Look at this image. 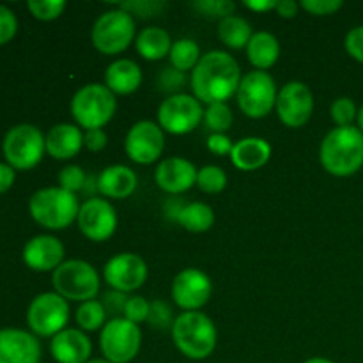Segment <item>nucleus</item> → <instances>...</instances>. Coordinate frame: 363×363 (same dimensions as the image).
Returning a JSON list of instances; mask_svg holds the SVG:
<instances>
[{
  "label": "nucleus",
  "instance_id": "29",
  "mask_svg": "<svg viewBox=\"0 0 363 363\" xmlns=\"http://www.w3.org/2000/svg\"><path fill=\"white\" fill-rule=\"evenodd\" d=\"M177 223H181L188 233L201 234L211 229L215 223V213L204 202H190L181 209Z\"/></svg>",
  "mask_w": 363,
  "mask_h": 363
},
{
  "label": "nucleus",
  "instance_id": "51",
  "mask_svg": "<svg viewBox=\"0 0 363 363\" xmlns=\"http://www.w3.org/2000/svg\"><path fill=\"white\" fill-rule=\"evenodd\" d=\"M305 363H335L332 360H328V358H321V357H315V358H308Z\"/></svg>",
  "mask_w": 363,
  "mask_h": 363
},
{
  "label": "nucleus",
  "instance_id": "21",
  "mask_svg": "<svg viewBox=\"0 0 363 363\" xmlns=\"http://www.w3.org/2000/svg\"><path fill=\"white\" fill-rule=\"evenodd\" d=\"M50 353L57 363H87L92 354V342L80 328H66L52 337Z\"/></svg>",
  "mask_w": 363,
  "mask_h": 363
},
{
  "label": "nucleus",
  "instance_id": "37",
  "mask_svg": "<svg viewBox=\"0 0 363 363\" xmlns=\"http://www.w3.org/2000/svg\"><path fill=\"white\" fill-rule=\"evenodd\" d=\"M121 9L130 13L131 16H138L142 20H149V18H155L162 14V11L165 9L167 4L160 2V0H131V2L121 4Z\"/></svg>",
  "mask_w": 363,
  "mask_h": 363
},
{
  "label": "nucleus",
  "instance_id": "26",
  "mask_svg": "<svg viewBox=\"0 0 363 363\" xmlns=\"http://www.w3.org/2000/svg\"><path fill=\"white\" fill-rule=\"evenodd\" d=\"M247 57L257 71L269 69L280 57L279 39L272 32H255L247 46Z\"/></svg>",
  "mask_w": 363,
  "mask_h": 363
},
{
  "label": "nucleus",
  "instance_id": "48",
  "mask_svg": "<svg viewBox=\"0 0 363 363\" xmlns=\"http://www.w3.org/2000/svg\"><path fill=\"white\" fill-rule=\"evenodd\" d=\"M277 14L280 18H286V20H291L298 14L300 11V4H296L294 0H282V2L277 4Z\"/></svg>",
  "mask_w": 363,
  "mask_h": 363
},
{
  "label": "nucleus",
  "instance_id": "36",
  "mask_svg": "<svg viewBox=\"0 0 363 363\" xmlns=\"http://www.w3.org/2000/svg\"><path fill=\"white\" fill-rule=\"evenodd\" d=\"M28 11L34 18L43 21H52L59 18L66 9L64 0H28Z\"/></svg>",
  "mask_w": 363,
  "mask_h": 363
},
{
  "label": "nucleus",
  "instance_id": "7",
  "mask_svg": "<svg viewBox=\"0 0 363 363\" xmlns=\"http://www.w3.org/2000/svg\"><path fill=\"white\" fill-rule=\"evenodd\" d=\"M91 39L92 46L99 53H105V55L123 53L137 39L133 16L121 9V7L119 9L106 11L94 21Z\"/></svg>",
  "mask_w": 363,
  "mask_h": 363
},
{
  "label": "nucleus",
  "instance_id": "17",
  "mask_svg": "<svg viewBox=\"0 0 363 363\" xmlns=\"http://www.w3.org/2000/svg\"><path fill=\"white\" fill-rule=\"evenodd\" d=\"M213 294V282L202 269L186 268L172 282V298L184 312H199Z\"/></svg>",
  "mask_w": 363,
  "mask_h": 363
},
{
  "label": "nucleus",
  "instance_id": "20",
  "mask_svg": "<svg viewBox=\"0 0 363 363\" xmlns=\"http://www.w3.org/2000/svg\"><path fill=\"white\" fill-rule=\"evenodd\" d=\"M64 245L59 238L41 234L27 241L23 248V261L34 272H55L64 262Z\"/></svg>",
  "mask_w": 363,
  "mask_h": 363
},
{
  "label": "nucleus",
  "instance_id": "15",
  "mask_svg": "<svg viewBox=\"0 0 363 363\" xmlns=\"http://www.w3.org/2000/svg\"><path fill=\"white\" fill-rule=\"evenodd\" d=\"M78 229L87 240L101 243L110 240L117 229L116 208L106 199H89L78 211Z\"/></svg>",
  "mask_w": 363,
  "mask_h": 363
},
{
  "label": "nucleus",
  "instance_id": "27",
  "mask_svg": "<svg viewBox=\"0 0 363 363\" xmlns=\"http://www.w3.org/2000/svg\"><path fill=\"white\" fill-rule=\"evenodd\" d=\"M170 34L162 27H147L135 39V48L145 60H162L165 59L172 48Z\"/></svg>",
  "mask_w": 363,
  "mask_h": 363
},
{
  "label": "nucleus",
  "instance_id": "32",
  "mask_svg": "<svg viewBox=\"0 0 363 363\" xmlns=\"http://www.w3.org/2000/svg\"><path fill=\"white\" fill-rule=\"evenodd\" d=\"M233 110L229 108L227 103H213L204 110L202 123H204L206 130L211 133H225L233 126Z\"/></svg>",
  "mask_w": 363,
  "mask_h": 363
},
{
  "label": "nucleus",
  "instance_id": "1",
  "mask_svg": "<svg viewBox=\"0 0 363 363\" xmlns=\"http://www.w3.org/2000/svg\"><path fill=\"white\" fill-rule=\"evenodd\" d=\"M241 69L233 55L222 50H213L201 57L191 71L190 85L194 96L201 103H227L238 94L241 84Z\"/></svg>",
  "mask_w": 363,
  "mask_h": 363
},
{
  "label": "nucleus",
  "instance_id": "22",
  "mask_svg": "<svg viewBox=\"0 0 363 363\" xmlns=\"http://www.w3.org/2000/svg\"><path fill=\"white\" fill-rule=\"evenodd\" d=\"M137 174L126 165H110L96 179V190L106 199H126L137 190Z\"/></svg>",
  "mask_w": 363,
  "mask_h": 363
},
{
  "label": "nucleus",
  "instance_id": "40",
  "mask_svg": "<svg viewBox=\"0 0 363 363\" xmlns=\"http://www.w3.org/2000/svg\"><path fill=\"white\" fill-rule=\"evenodd\" d=\"M85 183H87V176H85L84 169L78 165H67L60 170L59 174V184L64 190L77 194V191L84 190Z\"/></svg>",
  "mask_w": 363,
  "mask_h": 363
},
{
  "label": "nucleus",
  "instance_id": "43",
  "mask_svg": "<svg viewBox=\"0 0 363 363\" xmlns=\"http://www.w3.org/2000/svg\"><path fill=\"white\" fill-rule=\"evenodd\" d=\"M128 298L124 293H119V291H108V293L103 294V307H105L106 315H112V319L116 318H123L124 314V307H126Z\"/></svg>",
  "mask_w": 363,
  "mask_h": 363
},
{
  "label": "nucleus",
  "instance_id": "8",
  "mask_svg": "<svg viewBox=\"0 0 363 363\" xmlns=\"http://www.w3.org/2000/svg\"><path fill=\"white\" fill-rule=\"evenodd\" d=\"M2 149L7 165L16 170H30L45 155L46 137L34 124H18L7 131Z\"/></svg>",
  "mask_w": 363,
  "mask_h": 363
},
{
  "label": "nucleus",
  "instance_id": "9",
  "mask_svg": "<svg viewBox=\"0 0 363 363\" xmlns=\"http://www.w3.org/2000/svg\"><path fill=\"white\" fill-rule=\"evenodd\" d=\"M142 346V332L138 325L124 318L106 321L99 333V347L110 363H130L135 360Z\"/></svg>",
  "mask_w": 363,
  "mask_h": 363
},
{
  "label": "nucleus",
  "instance_id": "47",
  "mask_svg": "<svg viewBox=\"0 0 363 363\" xmlns=\"http://www.w3.org/2000/svg\"><path fill=\"white\" fill-rule=\"evenodd\" d=\"M108 137L103 130H89L84 133V145L92 152H99L106 147Z\"/></svg>",
  "mask_w": 363,
  "mask_h": 363
},
{
  "label": "nucleus",
  "instance_id": "39",
  "mask_svg": "<svg viewBox=\"0 0 363 363\" xmlns=\"http://www.w3.org/2000/svg\"><path fill=\"white\" fill-rule=\"evenodd\" d=\"M184 84H186V74L172 66L162 69V73L158 77L160 91L167 92L170 96L181 94V89L184 87Z\"/></svg>",
  "mask_w": 363,
  "mask_h": 363
},
{
  "label": "nucleus",
  "instance_id": "10",
  "mask_svg": "<svg viewBox=\"0 0 363 363\" xmlns=\"http://www.w3.org/2000/svg\"><path fill=\"white\" fill-rule=\"evenodd\" d=\"M277 84L268 71H250L241 78L238 89V105L250 119H262L277 105Z\"/></svg>",
  "mask_w": 363,
  "mask_h": 363
},
{
  "label": "nucleus",
  "instance_id": "14",
  "mask_svg": "<svg viewBox=\"0 0 363 363\" xmlns=\"http://www.w3.org/2000/svg\"><path fill=\"white\" fill-rule=\"evenodd\" d=\"M165 149V133L160 124L152 121H138L130 128L124 140V151L131 162L138 165H151Z\"/></svg>",
  "mask_w": 363,
  "mask_h": 363
},
{
  "label": "nucleus",
  "instance_id": "11",
  "mask_svg": "<svg viewBox=\"0 0 363 363\" xmlns=\"http://www.w3.org/2000/svg\"><path fill=\"white\" fill-rule=\"evenodd\" d=\"M204 119V108L195 96H167L158 108V124L170 135H188Z\"/></svg>",
  "mask_w": 363,
  "mask_h": 363
},
{
  "label": "nucleus",
  "instance_id": "13",
  "mask_svg": "<svg viewBox=\"0 0 363 363\" xmlns=\"http://www.w3.org/2000/svg\"><path fill=\"white\" fill-rule=\"evenodd\" d=\"M277 113L287 128H301L311 121L314 112V94L303 82H287L277 96Z\"/></svg>",
  "mask_w": 363,
  "mask_h": 363
},
{
  "label": "nucleus",
  "instance_id": "19",
  "mask_svg": "<svg viewBox=\"0 0 363 363\" xmlns=\"http://www.w3.org/2000/svg\"><path fill=\"white\" fill-rule=\"evenodd\" d=\"M197 172L199 170L191 162L179 156H172V158L163 160L156 167L155 179L156 184L167 194L181 195L197 184Z\"/></svg>",
  "mask_w": 363,
  "mask_h": 363
},
{
  "label": "nucleus",
  "instance_id": "50",
  "mask_svg": "<svg viewBox=\"0 0 363 363\" xmlns=\"http://www.w3.org/2000/svg\"><path fill=\"white\" fill-rule=\"evenodd\" d=\"M275 0H254V2H245V7H248L250 11H257V13H264V11L277 9Z\"/></svg>",
  "mask_w": 363,
  "mask_h": 363
},
{
  "label": "nucleus",
  "instance_id": "12",
  "mask_svg": "<svg viewBox=\"0 0 363 363\" xmlns=\"http://www.w3.org/2000/svg\"><path fill=\"white\" fill-rule=\"evenodd\" d=\"M69 321V305L60 294L43 293L32 300L27 311V323L39 337H55L66 330Z\"/></svg>",
  "mask_w": 363,
  "mask_h": 363
},
{
  "label": "nucleus",
  "instance_id": "45",
  "mask_svg": "<svg viewBox=\"0 0 363 363\" xmlns=\"http://www.w3.org/2000/svg\"><path fill=\"white\" fill-rule=\"evenodd\" d=\"M344 45H346V52L350 53V57L363 64V25L353 27L347 32Z\"/></svg>",
  "mask_w": 363,
  "mask_h": 363
},
{
  "label": "nucleus",
  "instance_id": "3",
  "mask_svg": "<svg viewBox=\"0 0 363 363\" xmlns=\"http://www.w3.org/2000/svg\"><path fill=\"white\" fill-rule=\"evenodd\" d=\"M172 340L190 360H204L216 347L218 333L211 319L202 312H183L172 326Z\"/></svg>",
  "mask_w": 363,
  "mask_h": 363
},
{
  "label": "nucleus",
  "instance_id": "46",
  "mask_svg": "<svg viewBox=\"0 0 363 363\" xmlns=\"http://www.w3.org/2000/svg\"><path fill=\"white\" fill-rule=\"evenodd\" d=\"M233 140L225 133H211L208 137V149L216 156H225L233 152Z\"/></svg>",
  "mask_w": 363,
  "mask_h": 363
},
{
  "label": "nucleus",
  "instance_id": "18",
  "mask_svg": "<svg viewBox=\"0 0 363 363\" xmlns=\"http://www.w3.org/2000/svg\"><path fill=\"white\" fill-rule=\"evenodd\" d=\"M41 344L32 333L16 328L0 330V363H39Z\"/></svg>",
  "mask_w": 363,
  "mask_h": 363
},
{
  "label": "nucleus",
  "instance_id": "28",
  "mask_svg": "<svg viewBox=\"0 0 363 363\" xmlns=\"http://www.w3.org/2000/svg\"><path fill=\"white\" fill-rule=\"evenodd\" d=\"M255 32L252 30V25L241 16H234L233 14V16L220 20L218 23L220 39H222L223 45L233 50L247 48Z\"/></svg>",
  "mask_w": 363,
  "mask_h": 363
},
{
  "label": "nucleus",
  "instance_id": "49",
  "mask_svg": "<svg viewBox=\"0 0 363 363\" xmlns=\"http://www.w3.org/2000/svg\"><path fill=\"white\" fill-rule=\"evenodd\" d=\"M14 183V169L7 163H0V194L9 190Z\"/></svg>",
  "mask_w": 363,
  "mask_h": 363
},
{
  "label": "nucleus",
  "instance_id": "38",
  "mask_svg": "<svg viewBox=\"0 0 363 363\" xmlns=\"http://www.w3.org/2000/svg\"><path fill=\"white\" fill-rule=\"evenodd\" d=\"M194 7L206 18H229L236 11V4L230 0H197Z\"/></svg>",
  "mask_w": 363,
  "mask_h": 363
},
{
  "label": "nucleus",
  "instance_id": "33",
  "mask_svg": "<svg viewBox=\"0 0 363 363\" xmlns=\"http://www.w3.org/2000/svg\"><path fill=\"white\" fill-rule=\"evenodd\" d=\"M197 186L204 194H220L227 186V174L218 165H206L197 172Z\"/></svg>",
  "mask_w": 363,
  "mask_h": 363
},
{
  "label": "nucleus",
  "instance_id": "30",
  "mask_svg": "<svg viewBox=\"0 0 363 363\" xmlns=\"http://www.w3.org/2000/svg\"><path fill=\"white\" fill-rule=\"evenodd\" d=\"M201 57H202L201 48H199L197 43H195L194 39H188V38L174 41L172 48H170V53H169V59H170V64H172V67L183 71V73H186V71H194L195 66L199 64V60H201Z\"/></svg>",
  "mask_w": 363,
  "mask_h": 363
},
{
  "label": "nucleus",
  "instance_id": "2",
  "mask_svg": "<svg viewBox=\"0 0 363 363\" xmlns=\"http://www.w3.org/2000/svg\"><path fill=\"white\" fill-rule=\"evenodd\" d=\"M319 162L335 177H350L363 167V133L357 126L333 128L321 142Z\"/></svg>",
  "mask_w": 363,
  "mask_h": 363
},
{
  "label": "nucleus",
  "instance_id": "42",
  "mask_svg": "<svg viewBox=\"0 0 363 363\" xmlns=\"http://www.w3.org/2000/svg\"><path fill=\"white\" fill-rule=\"evenodd\" d=\"M342 6L344 4L340 0H303L300 2V7H303L307 13L314 14V16H330L342 9Z\"/></svg>",
  "mask_w": 363,
  "mask_h": 363
},
{
  "label": "nucleus",
  "instance_id": "35",
  "mask_svg": "<svg viewBox=\"0 0 363 363\" xmlns=\"http://www.w3.org/2000/svg\"><path fill=\"white\" fill-rule=\"evenodd\" d=\"M330 113H332V119L337 124V128L353 126L354 119L358 117V108L353 99L347 98V96H342V98H337L332 103Z\"/></svg>",
  "mask_w": 363,
  "mask_h": 363
},
{
  "label": "nucleus",
  "instance_id": "53",
  "mask_svg": "<svg viewBox=\"0 0 363 363\" xmlns=\"http://www.w3.org/2000/svg\"><path fill=\"white\" fill-rule=\"evenodd\" d=\"M87 363H110V362L105 360V358H98V360H89Z\"/></svg>",
  "mask_w": 363,
  "mask_h": 363
},
{
  "label": "nucleus",
  "instance_id": "23",
  "mask_svg": "<svg viewBox=\"0 0 363 363\" xmlns=\"http://www.w3.org/2000/svg\"><path fill=\"white\" fill-rule=\"evenodd\" d=\"M272 158V145L261 137H245L236 142L230 152V162L243 172L259 170Z\"/></svg>",
  "mask_w": 363,
  "mask_h": 363
},
{
  "label": "nucleus",
  "instance_id": "41",
  "mask_svg": "<svg viewBox=\"0 0 363 363\" xmlns=\"http://www.w3.org/2000/svg\"><path fill=\"white\" fill-rule=\"evenodd\" d=\"M149 307H151V301L145 300L144 296H130L126 301V307H124L123 318L135 323V325H140V323L147 321Z\"/></svg>",
  "mask_w": 363,
  "mask_h": 363
},
{
  "label": "nucleus",
  "instance_id": "6",
  "mask_svg": "<svg viewBox=\"0 0 363 363\" xmlns=\"http://www.w3.org/2000/svg\"><path fill=\"white\" fill-rule=\"evenodd\" d=\"M53 289L66 301H84L94 300L99 293V275L92 264L78 259L64 261L53 272L52 277Z\"/></svg>",
  "mask_w": 363,
  "mask_h": 363
},
{
  "label": "nucleus",
  "instance_id": "16",
  "mask_svg": "<svg viewBox=\"0 0 363 363\" xmlns=\"http://www.w3.org/2000/svg\"><path fill=\"white\" fill-rule=\"evenodd\" d=\"M103 277L113 291L124 294L133 293V291L140 289L147 280V264L140 255L124 252V254L113 255L106 262Z\"/></svg>",
  "mask_w": 363,
  "mask_h": 363
},
{
  "label": "nucleus",
  "instance_id": "52",
  "mask_svg": "<svg viewBox=\"0 0 363 363\" xmlns=\"http://www.w3.org/2000/svg\"><path fill=\"white\" fill-rule=\"evenodd\" d=\"M357 121H358V130L362 131L363 133V106L360 110H358V117H357Z\"/></svg>",
  "mask_w": 363,
  "mask_h": 363
},
{
  "label": "nucleus",
  "instance_id": "44",
  "mask_svg": "<svg viewBox=\"0 0 363 363\" xmlns=\"http://www.w3.org/2000/svg\"><path fill=\"white\" fill-rule=\"evenodd\" d=\"M18 30V20L13 11L6 6H0V45H6L14 38Z\"/></svg>",
  "mask_w": 363,
  "mask_h": 363
},
{
  "label": "nucleus",
  "instance_id": "34",
  "mask_svg": "<svg viewBox=\"0 0 363 363\" xmlns=\"http://www.w3.org/2000/svg\"><path fill=\"white\" fill-rule=\"evenodd\" d=\"M147 323L151 328L155 330H172L176 318H174V311L167 301L163 300H155L151 301V307H149V315Z\"/></svg>",
  "mask_w": 363,
  "mask_h": 363
},
{
  "label": "nucleus",
  "instance_id": "31",
  "mask_svg": "<svg viewBox=\"0 0 363 363\" xmlns=\"http://www.w3.org/2000/svg\"><path fill=\"white\" fill-rule=\"evenodd\" d=\"M77 325L82 332H98L106 325V311L101 301L89 300L80 303L77 311Z\"/></svg>",
  "mask_w": 363,
  "mask_h": 363
},
{
  "label": "nucleus",
  "instance_id": "25",
  "mask_svg": "<svg viewBox=\"0 0 363 363\" xmlns=\"http://www.w3.org/2000/svg\"><path fill=\"white\" fill-rule=\"evenodd\" d=\"M105 85L119 96L133 94L142 85V69L135 60L117 59L105 71Z\"/></svg>",
  "mask_w": 363,
  "mask_h": 363
},
{
  "label": "nucleus",
  "instance_id": "4",
  "mask_svg": "<svg viewBox=\"0 0 363 363\" xmlns=\"http://www.w3.org/2000/svg\"><path fill=\"white\" fill-rule=\"evenodd\" d=\"M28 211L39 225L50 230H62L78 218L80 202L77 194L64 188H43L28 202Z\"/></svg>",
  "mask_w": 363,
  "mask_h": 363
},
{
  "label": "nucleus",
  "instance_id": "24",
  "mask_svg": "<svg viewBox=\"0 0 363 363\" xmlns=\"http://www.w3.org/2000/svg\"><path fill=\"white\" fill-rule=\"evenodd\" d=\"M84 147V133L77 124H57L46 135V152L55 160H71Z\"/></svg>",
  "mask_w": 363,
  "mask_h": 363
},
{
  "label": "nucleus",
  "instance_id": "5",
  "mask_svg": "<svg viewBox=\"0 0 363 363\" xmlns=\"http://www.w3.org/2000/svg\"><path fill=\"white\" fill-rule=\"evenodd\" d=\"M117 110L116 94L103 84H87L74 92L71 99V113L78 128L103 130L112 121Z\"/></svg>",
  "mask_w": 363,
  "mask_h": 363
}]
</instances>
